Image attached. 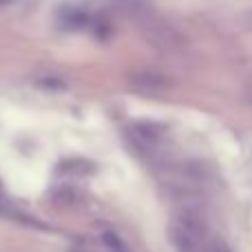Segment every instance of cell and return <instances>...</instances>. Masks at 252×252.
Wrapping results in <instances>:
<instances>
[{
    "mask_svg": "<svg viewBox=\"0 0 252 252\" xmlns=\"http://www.w3.org/2000/svg\"><path fill=\"white\" fill-rule=\"evenodd\" d=\"M213 252H230V250H228V248H223V246H215Z\"/></svg>",
    "mask_w": 252,
    "mask_h": 252,
    "instance_id": "cell-2",
    "label": "cell"
},
{
    "mask_svg": "<svg viewBox=\"0 0 252 252\" xmlns=\"http://www.w3.org/2000/svg\"><path fill=\"white\" fill-rule=\"evenodd\" d=\"M53 199L62 206L73 204V201L78 199V190H75L73 186H58L56 190H53Z\"/></svg>",
    "mask_w": 252,
    "mask_h": 252,
    "instance_id": "cell-1",
    "label": "cell"
}]
</instances>
